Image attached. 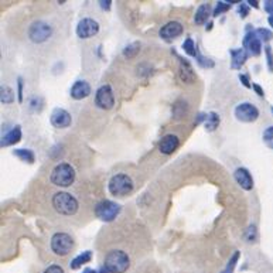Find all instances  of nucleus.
Here are the masks:
<instances>
[{"instance_id": "9d476101", "label": "nucleus", "mask_w": 273, "mask_h": 273, "mask_svg": "<svg viewBox=\"0 0 273 273\" xmlns=\"http://www.w3.org/2000/svg\"><path fill=\"white\" fill-rule=\"evenodd\" d=\"M75 31H76V36L82 40L95 37L99 33V23L91 17H85V19L79 20Z\"/></svg>"}, {"instance_id": "b1692460", "label": "nucleus", "mask_w": 273, "mask_h": 273, "mask_svg": "<svg viewBox=\"0 0 273 273\" xmlns=\"http://www.w3.org/2000/svg\"><path fill=\"white\" fill-rule=\"evenodd\" d=\"M0 100L4 105H10L14 102V91L9 85L0 87Z\"/></svg>"}, {"instance_id": "bb28decb", "label": "nucleus", "mask_w": 273, "mask_h": 273, "mask_svg": "<svg viewBox=\"0 0 273 273\" xmlns=\"http://www.w3.org/2000/svg\"><path fill=\"white\" fill-rule=\"evenodd\" d=\"M229 7H231V3H229V1H217L215 9H214V12H212V16H214V17H218V16H221L223 13L228 12Z\"/></svg>"}, {"instance_id": "0eeeda50", "label": "nucleus", "mask_w": 273, "mask_h": 273, "mask_svg": "<svg viewBox=\"0 0 273 273\" xmlns=\"http://www.w3.org/2000/svg\"><path fill=\"white\" fill-rule=\"evenodd\" d=\"M51 36H52V27L43 20H37L31 23L28 28V38L36 44L46 43Z\"/></svg>"}, {"instance_id": "20e7f679", "label": "nucleus", "mask_w": 273, "mask_h": 273, "mask_svg": "<svg viewBox=\"0 0 273 273\" xmlns=\"http://www.w3.org/2000/svg\"><path fill=\"white\" fill-rule=\"evenodd\" d=\"M133 188H135L133 180L130 178V175L124 173H118L112 175L109 183H108V190L115 197L129 196L133 191Z\"/></svg>"}, {"instance_id": "c03bdc74", "label": "nucleus", "mask_w": 273, "mask_h": 273, "mask_svg": "<svg viewBox=\"0 0 273 273\" xmlns=\"http://www.w3.org/2000/svg\"><path fill=\"white\" fill-rule=\"evenodd\" d=\"M272 111H273V108H272Z\"/></svg>"}, {"instance_id": "e433bc0d", "label": "nucleus", "mask_w": 273, "mask_h": 273, "mask_svg": "<svg viewBox=\"0 0 273 273\" xmlns=\"http://www.w3.org/2000/svg\"><path fill=\"white\" fill-rule=\"evenodd\" d=\"M44 273H65V272H64V269H62L60 265H51V266H49V268L44 271Z\"/></svg>"}, {"instance_id": "f704fd0d", "label": "nucleus", "mask_w": 273, "mask_h": 273, "mask_svg": "<svg viewBox=\"0 0 273 273\" xmlns=\"http://www.w3.org/2000/svg\"><path fill=\"white\" fill-rule=\"evenodd\" d=\"M23 85H25L23 78L19 76V78H17V100H19L20 103L23 102Z\"/></svg>"}, {"instance_id": "a211bd4d", "label": "nucleus", "mask_w": 273, "mask_h": 273, "mask_svg": "<svg viewBox=\"0 0 273 273\" xmlns=\"http://www.w3.org/2000/svg\"><path fill=\"white\" fill-rule=\"evenodd\" d=\"M22 140V127L17 124L12 127L9 132H6L3 136H1V142H0V146L1 148H7V146H12L16 145Z\"/></svg>"}, {"instance_id": "f03ea898", "label": "nucleus", "mask_w": 273, "mask_h": 273, "mask_svg": "<svg viewBox=\"0 0 273 273\" xmlns=\"http://www.w3.org/2000/svg\"><path fill=\"white\" fill-rule=\"evenodd\" d=\"M75 175H76L75 169L71 164H68V163H58L52 169V172H51L50 180L54 186L67 188V187H70L71 184H74Z\"/></svg>"}, {"instance_id": "cd10ccee", "label": "nucleus", "mask_w": 273, "mask_h": 273, "mask_svg": "<svg viewBox=\"0 0 273 273\" xmlns=\"http://www.w3.org/2000/svg\"><path fill=\"white\" fill-rule=\"evenodd\" d=\"M262 139H263V143L269 148V149L273 150V126H269L263 130V135H262Z\"/></svg>"}, {"instance_id": "c85d7f7f", "label": "nucleus", "mask_w": 273, "mask_h": 273, "mask_svg": "<svg viewBox=\"0 0 273 273\" xmlns=\"http://www.w3.org/2000/svg\"><path fill=\"white\" fill-rule=\"evenodd\" d=\"M238 261H239V252L235 250L234 255L229 258V261H228V263H226V266H225V269L223 271V273H234V269H235L236 262Z\"/></svg>"}, {"instance_id": "393cba45", "label": "nucleus", "mask_w": 273, "mask_h": 273, "mask_svg": "<svg viewBox=\"0 0 273 273\" xmlns=\"http://www.w3.org/2000/svg\"><path fill=\"white\" fill-rule=\"evenodd\" d=\"M183 50L186 52L187 55H190V57H194V58H197V55H199V52L197 50V44L194 43V40L193 38H186V41L183 43Z\"/></svg>"}, {"instance_id": "37998d69", "label": "nucleus", "mask_w": 273, "mask_h": 273, "mask_svg": "<svg viewBox=\"0 0 273 273\" xmlns=\"http://www.w3.org/2000/svg\"><path fill=\"white\" fill-rule=\"evenodd\" d=\"M268 23H269V25L273 28V16H269V19H268Z\"/></svg>"}, {"instance_id": "a19ab883", "label": "nucleus", "mask_w": 273, "mask_h": 273, "mask_svg": "<svg viewBox=\"0 0 273 273\" xmlns=\"http://www.w3.org/2000/svg\"><path fill=\"white\" fill-rule=\"evenodd\" d=\"M252 88L255 89V92H256V94H258L259 97H265V92H263V89H262V88L259 87L258 84H252Z\"/></svg>"}, {"instance_id": "58836bf2", "label": "nucleus", "mask_w": 273, "mask_h": 273, "mask_svg": "<svg viewBox=\"0 0 273 273\" xmlns=\"http://www.w3.org/2000/svg\"><path fill=\"white\" fill-rule=\"evenodd\" d=\"M239 81L242 82V85H244L245 88H252V84H250V81H249L247 75L239 74Z\"/></svg>"}, {"instance_id": "f8f14e48", "label": "nucleus", "mask_w": 273, "mask_h": 273, "mask_svg": "<svg viewBox=\"0 0 273 273\" xmlns=\"http://www.w3.org/2000/svg\"><path fill=\"white\" fill-rule=\"evenodd\" d=\"M183 31H184L183 25L180 22L173 20V22H169V23H166V25H163L162 28H160V31H159V34H160V37L163 40L170 41V40L180 37L183 34Z\"/></svg>"}, {"instance_id": "f257e3e1", "label": "nucleus", "mask_w": 273, "mask_h": 273, "mask_svg": "<svg viewBox=\"0 0 273 273\" xmlns=\"http://www.w3.org/2000/svg\"><path fill=\"white\" fill-rule=\"evenodd\" d=\"M52 207L54 210L61 214V215H67V217H71L78 211L79 208V204H78V199H75L73 194L67 193V191H58L52 196Z\"/></svg>"}, {"instance_id": "2f4dec72", "label": "nucleus", "mask_w": 273, "mask_h": 273, "mask_svg": "<svg viewBox=\"0 0 273 273\" xmlns=\"http://www.w3.org/2000/svg\"><path fill=\"white\" fill-rule=\"evenodd\" d=\"M43 105H44V100L41 99L40 97H34L30 100V108L34 112H40L43 109Z\"/></svg>"}, {"instance_id": "7ed1b4c3", "label": "nucleus", "mask_w": 273, "mask_h": 273, "mask_svg": "<svg viewBox=\"0 0 273 273\" xmlns=\"http://www.w3.org/2000/svg\"><path fill=\"white\" fill-rule=\"evenodd\" d=\"M129 266H130V258L124 250L113 249L105 256L103 268H106L111 273H124L129 269Z\"/></svg>"}, {"instance_id": "aec40b11", "label": "nucleus", "mask_w": 273, "mask_h": 273, "mask_svg": "<svg viewBox=\"0 0 273 273\" xmlns=\"http://www.w3.org/2000/svg\"><path fill=\"white\" fill-rule=\"evenodd\" d=\"M212 16L211 6L208 3H202L197 9V12L194 14V23L197 25H205L208 22V19Z\"/></svg>"}, {"instance_id": "72a5a7b5", "label": "nucleus", "mask_w": 273, "mask_h": 273, "mask_svg": "<svg viewBox=\"0 0 273 273\" xmlns=\"http://www.w3.org/2000/svg\"><path fill=\"white\" fill-rule=\"evenodd\" d=\"M197 62H199V65L202 67V68H212L214 67V61L212 60H210V58H205V57H202L201 54H199L197 55Z\"/></svg>"}, {"instance_id": "473e14b6", "label": "nucleus", "mask_w": 273, "mask_h": 273, "mask_svg": "<svg viewBox=\"0 0 273 273\" xmlns=\"http://www.w3.org/2000/svg\"><path fill=\"white\" fill-rule=\"evenodd\" d=\"M265 55L268 60V68L271 73H273V51L271 46H265Z\"/></svg>"}, {"instance_id": "4468645a", "label": "nucleus", "mask_w": 273, "mask_h": 273, "mask_svg": "<svg viewBox=\"0 0 273 273\" xmlns=\"http://www.w3.org/2000/svg\"><path fill=\"white\" fill-rule=\"evenodd\" d=\"M180 146V139L177 135H173V133H169L166 136L162 137V140L159 142V151L162 154H166V156H170L173 154L175 150L178 149Z\"/></svg>"}, {"instance_id": "79ce46f5", "label": "nucleus", "mask_w": 273, "mask_h": 273, "mask_svg": "<svg viewBox=\"0 0 273 273\" xmlns=\"http://www.w3.org/2000/svg\"><path fill=\"white\" fill-rule=\"evenodd\" d=\"M247 3H248V6H253L255 9H259V1H256V0H248Z\"/></svg>"}, {"instance_id": "ddd939ff", "label": "nucleus", "mask_w": 273, "mask_h": 273, "mask_svg": "<svg viewBox=\"0 0 273 273\" xmlns=\"http://www.w3.org/2000/svg\"><path fill=\"white\" fill-rule=\"evenodd\" d=\"M244 49L252 57H258L262 52V41L255 31H248L244 37Z\"/></svg>"}, {"instance_id": "423d86ee", "label": "nucleus", "mask_w": 273, "mask_h": 273, "mask_svg": "<svg viewBox=\"0 0 273 273\" xmlns=\"http://www.w3.org/2000/svg\"><path fill=\"white\" fill-rule=\"evenodd\" d=\"M50 247L57 256H67L74 248V239L65 232H57L51 236Z\"/></svg>"}, {"instance_id": "6e6552de", "label": "nucleus", "mask_w": 273, "mask_h": 273, "mask_svg": "<svg viewBox=\"0 0 273 273\" xmlns=\"http://www.w3.org/2000/svg\"><path fill=\"white\" fill-rule=\"evenodd\" d=\"M234 115H235L236 121H239V122L252 124L259 118V109L250 102H241L235 106Z\"/></svg>"}, {"instance_id": "7c9ffc66", "label": "nucleus", "mask_w": 273, "mask_h": 273, "mask_svg": "<svg viewBox=\"0 0 273 273\" xmlns=\"http://www.w3.org/2000/svg\"><path fill=\"white\" fill-rule=\"evenodd\" d=\"M256 238H258L256 226H255V225H250L248 229H247V232H245V239H247L248 242H255Z\"/></svg>"}, {"instance_id": "2eb2a0df", "label": "nucleus", "mask_w": 273, "mask_h": 273, "mask_svg": "<svg viewBox=\"0 0 273 273\" xmlns=\"http://www.w3.org/2000/svg\"><path fill=\"white\" fill-rule=\"evenodd\" d=\"M180 60V65H178V76L183 82L186 84H194L197 79V74L194 71V68L191 67V64L187 61L186 58L178 57Z\"/></svg>"}, {"instance_id": "9b49d317", "label": "nucleus", "mask_w": 273, "mask_h": 273, "mask_svg": "<svg viewBox=\"0 0 273 273\" xmlns=\"http://www.w3.org/2000/svg\"><path fill=\"white\" fill-rule=\"evenodd\" d=\"M50 122L57 129H67L73 124V118H71V113L68 111H65L62 108H55L54 111L51 112Z\"/></svg>"}, {"instance_id": "f3484780", "label": "nucleus", "mask_w": 273, "mask_h": 273, "mask_svg": "<svg viewBox=\"0 0 273 273\" xmlns=\"http://www.w3.org/2000/svg\"><path fill=\"white\" fill-rule=\"evenodd\" d=\"M91 92H92V89H91V85L88 84L87 81H84V79H78V81H75L74 85L71 87L70 95H71L73 99L81 100L88 98V97L91 95Z\"/></svg>"}, {"instance_id": "39448f33", "label": "nucleus", "mask_w": 273, "mask_h": 273, "mask_svg": "<svg viewBox=\"0 0 273 273\" xmlns=\"http://www.w3.org/2000/svg\"><path fill=\"white\" fill-rule=\"evenodd\" d=\"M121 214V205L111 199H102L95 205V215L103 223H112Z\"/></svg>"}, {"instance_id": "1a4fd4ad", "label": "nucleus", "mask_w": 273, "mask_h": 273, "mask_svg": "<svg viewBox=\"0 0 273 273\" xmlns=\"http://www.w3.org/2000/svg\"><path fill=\"white\" fill-rule=\"evenodd\" d=\"M95 105L103 109V111H111L112 108L115 106V94H113V89L111 85L105 84L97 89V94H95Z\"/></svg>"}, {"instance_id": "c9c22d12", "label": "nucleus", "mask_w": 273, "mask_h": 273, "mask_svg": "<svg viewBox=\"0 0 273 273\" xmlns=\"http://www.w3.org/2000/svg\"><path fill=\"white\" fill-rule=\"evenodd\" d=\"M238 13H239V16L242 17V19H245L247 16L249 14V7L248 4H245V3H239V6H238Z\"/></svg>"}, {"instance_id": "a878e982", "label": "nucleus", "mask_w": 273, "mask_h": 273, "mask_svg": "<svg viewBox=\"0 0 273 273\" xmlns=\"http://www.w3.org/2000/svg\"><path fill=\"white\" fill-rule=\"evenodd\" d=\"M140 51V44L139 43H132L124 50V55L126 58H135Z\"/></svg>"}, {"instance_id": "c756f323", "label": "nucleus", "mask_w": 273, "mask_h": 273, "mask_svg": "<svg viewBox=\"0 0 273 273\" xmlns=\"http://www.w3.org/2000/svg\"><path fill=\"white\" fill-rule=\"evenodd\" d=\"M255 33H256V36L263 43H268V41H271L273 38V33L269 31L268 28H258V30H255Z\"/></svg>"}, {"instance_id": "5701e85b", "label": "nucleus", "mask_w": 273, "mask_h": 273, "mask_svg": "<svg viewBox=\"0 0 273 273\" xmlns=\"http://www.w3.org/2000/svg\"><path fill=\"white\" fill-rule=\"evenodd\" d=\"M13 154H14L17 159H20L22 162L28 163V164H33L34 160H36L34 151L30 149H14L13 150Z\"/></svg>"}, {"instance_id": "ea45409f", "label": "nucleus", "mask_w": 273, "mask_h": 273, "mask_svg": "<svg viewBox=\"0 0 273 273\" xmlns=\"http://www.w3.org/2000/svg\"><path fill=\"white\" fill-rule=\"evenodd\" d=\"M100 6V9H103V10H109L112 6V0H100L98 1Z\"/></svg>"}, {"instance_id": "4be33fe9", "label": "nucleus", "mask_w": 273, "mask_h": 273, "mask_svg": "<svg viewBox=\"0 0 273 273\" xmlns=\"http://www.w3.org/2000/svg\"><path fill=\"white\" fill-rule=\"evenodd\" d=\"M91 261H92V252L91 250H85V252L79 253L78 256H75L74 259L71 261V263H70V266H71V269H79L82 265L89 263Z\"/></svg>"}, {"instance_id": "6ab92c4d", "label": "nucleus", "mask_w": 273, "mask_h": 273, "mask_svg": "<svg viewBox=\"0 0 273 273\" xmlns=\"http://www.w3.org/2000/svg\"><path fill=\"white\" fill-rule=\"evenodd\" d=\"M248 57L249 54L244 47L231 50V68L232 70H241L244 67V64L248 60Z\"/></svg>"}, {"instance_id": "4c0bfd02", "label": "nucleus", "mask_w": 273, "mask_h": 273, "mask_svg": "<svg viewBox=\"0 0 273 273\" xmlns=\"http://www.w3.org/2000/svg\"><path fill=\"white\" fill-rule=\"evenodd\" d=\"M263 9H265V12L269 13L271 16H273V0H266V1H263Z\"/></svg>"}, {"instance_id": "dca6fc26", "label": "nucleus", "mask_w": 273, "mask_h": 273, "mask_svg": "<svg viewBox=\"0 0 273 273\" xmlns=\"http://www.w3.org/2000/svg\"><path fill=\"white\" fill-rule=\"evenodd\" d=\"M234 178L235 181L239 184V187L245 191H250L253 188V177L252 174L249 173L248 169L245 167H238L234 172Z\"/></svg>"}, {"instance_id": "412c9836", "label": "nucleus", "mask_w": 273, "mask_h": 273, "mask_svg": "<svg viewBox=\"0 0 273 273\" xmlns=\"http://www.w3.org/2000/svg\"><path fill=\"white\" fill-rule=\"evenodd\" d=\"M221 122V118L217 112H208L207 115H204V127L207 132H214Z\"/></svg>"}]
</instances>
